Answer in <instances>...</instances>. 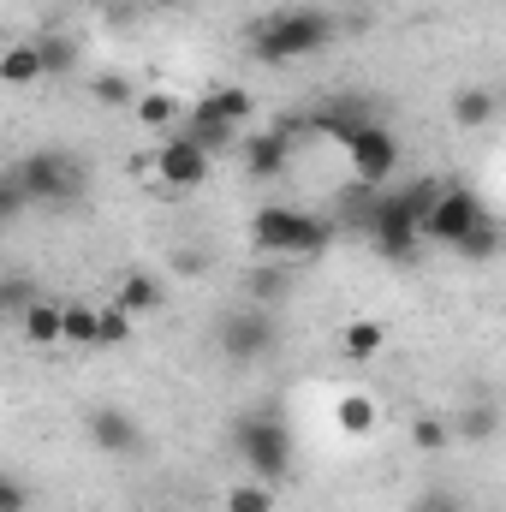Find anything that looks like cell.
I'll return each instance as SVG.
<instances>
[{
  "mask_svg": "<svg viewBox=\"0 0 506 512\" xmlns=\"http://www.w3.org/2000/svg\"><path fill=\"white\" fill-rule=\"evenodd\" d=\"M334 42V18L316 12V6H286V12H268L251 24V54L262 66H286V60H304V54H322Z\"/></svg>",
  "mask_w": 506,
  "mask_h": 512,
  "instance_id": "cell-1",
  "label": "cell"
},
{
  "mask_svg": "<svg viewBox=\"0 0 506 512\" xmlns=\"http://www.w3.org/2000/svg\"><path fill=\"white\" fill-rule=\"evenodd\" d=\"M251 245L262 256L304 262V256H322L334 245V221H322V215H310V209L268 203V209H256V221H251Z\"/></svg>",
  "mask_w": 506,
  "mask_h": 512,
  "instance_id": "cell-2",
  "label": "cell"
},
{
  "mask_svg": "<svg viewBox=\"0 0 506 512\" xmlns=\"http://www.w3.org/2000/svg\"><path fill=\"white\" fill-rule=\"evenodd\" d=\"M233 447L256 471V483H286L292 477V429L274 411H245L233 423Z\"/></svg>",
  "mask_w": 506,
  "mask_h": 512,
  "instance_id": "cell-3",
  "label": "cell"
},
{
  "mask_svg": "<svg viewBox=\"0 0 506 512\" xmlns=\"http://www.w3.org/2000/svg\"><path fill=\"white\" fill-rule=\"evenodd\" d=\"M251 90H239V84H227V90H209V96H197L191 108H185V131L215 155V149H227L233 137H239V126L251 120Z\"/></svg>",
  "mask_w": 506,
  "mask_h": 512,
  "instance_id": "cell-4",
  "label": "cell"
},
{
  "mask_svg": "<svg viewBox=\"0 0 506 512\" xmlns=\"http://www.w3.org/2000/svg\"><path fill=\"white\" fill-rule=\"evenodd\" d=\"M370 239L387 262H411V251L423 245V215L411 209L405 191H381L370 203Z\"/></svg>",
  "mask_w": 506,
  "mask_h": 512,
  "instance_id": "cell-5",
  "label": "cell"
},
{
  "mask_svg": "<svg viewBox=\"0 0 506 512\" xmlns=\"http://www.w3.org/2000/svg\"><path fill=\"white\" fill-rule=\"evenodd\" d=\"M18 173H24L30 197H36V203H48V209H60V203H78V197H84V167H78V155H66V149H36V155H24V161H18Z\"/></svg>",
  "mask_w": 506,
  "mask_h": 512,
  "instance_id": "cell-6",
  "label": "cell"
},
{
  "mask_svg": "<svg viewBox=\"0 0 506 512\" xmlns=\"http://www.w3.org/2000/svg\"><path fill=\"white\" fill-rule=\"evenodd\" d=\"M274 346H280V328H274V316L262 304H245V310H233L221 322V358L227 364H262Z\"/></svg>",
  "mask_w": 506,
  "mask_h": 512,
  "instance_id": "cell-7",
  "label": "cell"
},
{
  "mask_svg": "<svg viewBox=\"0 0 506 512\" xmlns=\"http://www.w3.org/2000/svg\"><path fill=\"white\" fill-rule=\"evenodd\" d=\"M483 215H489V209L477 203V191L447 185V191H441V203H435V209H429V221H423V239H435V245H459Z\"/></svg>",
  "mask_w": 506,
  "mask_h": 512,
  "instance_id": "cell-8",
  "label": "cell"
},
{
  "mask_svg": "<svg viewBox=\"0 0 506 512\" xmlns=\"http://www.w3.org/2000/svg\"><path fill=\"white\" fill-rule=\"evenodd\" d=\"M346 155H352V179L370 185V191H381V185L393 179V167H399V137L387 131V120H376L370 131H358V143H352Z\"/></svg>",
  "mask_w": 506,
  "mask_h": 512,
  "instance_id": "cell-9",
  "label": "cell"
},
{
  "mask_svg": "<svg viewBox=\"0 0 506 512\" xmlns=\"http://www.w3.org/2000/svg\"><path fill=\"white\" fill-rule=\"evenodd\" d=\"M298 131H310V114L304 120H280V126H268V131H256L251 143H245V173L251 179H280L286 173V161H292V137Z\"/></svg>",
  "mask_w": 506,
  "mask_h": 512,
  "instance_id": "cell-10",
  "label": "cell"
},
{
  "mask_svg": "<svg viewBox=\"0 0 506 512\" xmlns=\"http://www.w3.org/2000/svg\"><path fill=\"white\" fill-rule=\"evenodd\" d=\"M155 173H161L173 191H191V185L209 179V149H203L191 131H173V137L155 149Z\"/></svg>",
  "mask_w": 506,
  "mask_h": 512,
  "instance_id": "cell-11",
  "label": "cell"
},
{
  "mask_svg": "<svg viewBox=\"0 0 506 512\" xmlns=\"http://www.w3.org/2000/svg\"><path fill=\"white\" fill-rule=\"evenodd\" d=\"M376 126V108L364 102V96H334V102H322L316 114H310V131L316 137H334V143H358V131Z\"/></svg>",
  "mask_w": 506,
  "mask_h": 512,
  "instance_id": "cell-12",
  "label": "cell"
},
{
  "mask_svg": "<svg viewBox=\"0 0 506 512\" xmlns=\"http://www.w3.org/2000/svg\"><path fill=\"white\" fill-rule=\"evenodd\" d=\"M90 441H96V453H108V459H131V453L143 447V429L131 423L126 411L102 405V411H90Z\"/></svg>",
  "mask_w": 506,
  "mask_h": 512,
  "instance_id": "cell-13",
  "label": "cell"
},
{
  "mask_svg": "<svg viewBox=\"0 0 506 512\" xmlns=\"http://www.w3.org/2000/svg\"><path fill=\"white\" fill-rule=\"evenodd\" d=\"M18 328H24L30 346H66V298H42Z\"/></svg>",
  "mask_w": 506,
  "mask_h": 512,
  "instance_id": "cell-14",
  "label": "cell"
},
{
  "mask_svg": "<svg viewBox=\"0 0 506 512\" xmlns=\"http://www.w3.org/2000/svg\"><path fill=\"white\" fill-rule=\"evenodd\" d=\"M453 120L465 131H483L501 120V90H477V84H465L459 96H453Z\"/></svg>",
  "mask_w": 506,
  "mask_h": 512,
  "instance_id": "cell-15",
  "label": "cell"
},
{
  "mask_svg": "<svg viewBox=\"0 0 506 512\" xmlns=\"http://www.w3.org/2000/svg\"><path fill=\"white\" fill-rule=\"evenodd\" d=\"M334 423H340V435L364 441V435H376L381 405L370 399V393H340V399H334Z\"/></svg>",
  "mask_w": 506,
  "mask_h": 512,
  "instance_id": "cell-16",
  "label": "cell"
},
{
  "mask_svg": "<svg viewBox=\"0 0 506 512\" xmlns=\"http://www.w3.org/2000/svg\"><path fill=\"white\" fill-rule=\"evenodd\" d=\"M66 346L72 352H102V304L66 298Z\"/></svg>",
  "mask_w": 506,
  "mask_h": 512,
  "instance_id": "cell-17",
  "label": "cell"
},
{
  "mask_svg": "<svg viewBox=\"0 0 506 512\" xmlns=\"http://www.w3.org/2000/svg\"><path fill=\"white\" fill-rule=\"evenodd\" d=\"M453 435H459V441H471V447L495 441V435H501V405H495V399H465V411H459Z\"/></svg>",
  "mask_w": 506,
  "mask_h": 512,
  "instance_id": "cell-18",
  "label": "cell"
},
{
  "mask_svg": "<svg viewBox=\"0 0 506 512\" xmlns=\"http://www.w3.org/2000/svg\"><path fill=\"white\" fill-rule=\"evenodd\" d=\"M245 292H251V304H280L286 292H292V268H286V256H274V262H262L245 274Z\"/></svg>",
  "mask_w": 506,
  "mask_h": 512,
  "instance_id": "cell-19",
  "label": "cell"
},
{
  "mask_svg": "<svg viewBox=\"0 0 506 512\" xmlns=\"http://www.w3.org/2000/svg\"><path fill=\"white\" fill-rule=\"evenodd\" d=\"M161 298H167V292H161V280H155V274H126V280H120V292H114V304H120L126 316H155V310H161Z\"/></svg>",
  "mask_w": 506,
  "mask_h": 512,
  "instance_id": "cell-20",
  "label": "cell"
},
{
  "mask_svg": "<svg viewBox=\"0 0 506 512\" xmlns=\"http://www.w3.org/2000/svg\"><path fill=\"white\" fill-rule=\"evenodd\" d=\"M381 346H387V328L370 322V316H358V322H346V328H340V352H346L352 364H370Z\"/></svg>",
  "mask_w": 506,
  "mask_h": 512,
  "instance_id": "cell-21",
  "label": "cell"
},
{
  "mask_svg": "<svg viewBox=\"0 0 506 512\" xmlns=\"http://www.w3.org/2000/svg\"><path fill=\"white\" fill-rule=\"evenodd\" d=\"M0 78H6V84H36V78H48L42 48H36V42H12L6 60H0Z\"/></svg>",
  "mask_w": 506,
  "mask_h": 512,
  "instance_id": "cell-22",
  "label": "cell"
},
{
  "mask_svg": "<svg viewBox=\"0 0 506 512\" xmlns=\"http://www.w3.org/2000/svg\"><path fill=\"white\" fill-rule=\"evenodd\" d=\"M36 304H42V292H36V280H30V274H6V280H0V310H6L12 322H24Z\"/></svg>",
  "mask_w": 506,
  "mask_h": 512,
  "instance_id": "cell-23",
  "label": "cell"
},
{
  "mask_svg": "<svg viewBox=\"0 0 506 512\" xmlns=\"http://www.w3.org/2000/svg\"><path fill=\"white\" fill-rule=\"evenodd\" d=\"M453 251L465 256V262H489V256H501V221H495V215H483V221H477Z\"/></svg>",
  "mask_w": 506,
  "mask_h": 512,
  "instance_id": "cell-24",
  "label": "cell"
},
{
  "mask_svg": "<svg viewBox=\"0 0 506 512\" xmlns=\"http://www.w3.org/2000/svg\"><path fill=\"white\" fill-rule=\"evenodd\" d=\"M36 48H42V66H48V78H66V72L78 66V42H72V36H60V30L36 36Z\"/></svg>",
  "mask_w": 506,
  "mask_h": 512,
  "instance_id": "cell-25",
  "label": "cell"
},
{
  "mask_svg": "<svg viewBox=\"0 0 506 512\" xmlns=\"http://www.w3.org/2000/svg\"><path fill=\"white\" fill-rule=\"evenodd\" d=\"M411 447H423V453H447L453 447V423L447 417H411Z\"/></svg>",
  "mask_w": 506,
  "mask_h": 512,
  "instance_id": "cell-26",
  "label": "cell"
},
{
  "mask_svg": "<svg viewBox=\"0 0 506 512\" xmlns=\"http://www.w3.org/2000/svg\"><path fill=\"white\" fill-rule=\"evenodd\" d=\"M90 96H96L102 108H137V90H131V78H120V72H96Z\"/></svg>",
  "mask_w": 506,
  "mask_h": 512,
  "instance_id": "cell-27",
  "label": "cell"
},
{
  "mask_svg": "<svg viewBox=\"0 0 506 512\" xmlns=\"http://www.w3.org/2000/svg\"><path fill=\"white\" fill-rule=\"evenodd\" d=\"M179 114H185V108H179L167 90H143V96H137V120H143V126H173Z\"/></svg>",
  "mask_w": 506,
  "mask_h": 512,
  "instance_id": "cell-28",
  "label": "cell"
},
{
  "mask_svg": "<svg viewBox=\"0 0 506 512\" xmlns=\"http://www.w3.org/2000/svg\"><path fill=\"white\" fill-rule=\"evenodd\" d=\"M30 203H36V197H30V185H24V173H18V167H6V179H0V215H6V221H18Z\"/></svg>",
  "mask_w": 506,
  "mask_h": 512,
  "instance_id": "cell-29",
  "label": "cell"
},
{
  "mask_svg": "<svg viewBox=\"0 0 506 512\" xmlns=\"http://www.w3.org/2000/svg\"><path fill=\"white\" fill-rule=\"evenodd\" d=\"M227 512H274V483H239L227 495Z\"/></svg>",
  "mask_w": 506,
  "mask_h": 512,
  "instance_id": "cell-30",
  "label": "cell"
},
{
  "mask_svg": "<svg viewBox=\"0 0 506 512\" xmlns=\"http://www.w3.org/2000/svg\"><path fill=\"white\" fill-rule=\"evenodd\" d=\"M131 322H137V316H126L120 304H102V352H108V346H126Z\"/></svg>",
  "mask_w": 506,
  "mask_h": 512,
  "instance_id": "cell-31",
  "label": "cell"
},
{
  "mask_svg": "<svg viewBox=\"0 0 506 512\" xmlns=\"http://www.w3.org/2000/svg\"><path fill=\"white\" fill-rule=\"evenodd\" d=\"M411 512H465V507H459L453 489H423V495L411 501Z\"/></svg>",
  "mask_w": 506,
  "mask_h": 512,
  "instance_id": "cell-32",
  "label": "cell"
},
{
  "mask_svg": "<svg viewBox=\"0 0 506 512\" xmlns=\"http://www.w3.org/2000/svg\"><path fill=\"white\" fill-rule=\"evenodd\" d=\"M24 507H30V489H24L18 477H6V483H0V512H24Z\"/></svg>",
  "mask_w": 506,
  "mask_h": 512,
  "instance_id": "cell-33",
  "label": "cell"
},
{
  "mask_svg": "<svg viewBox=\"0 0 506 512\" xmlns=\"http://www.w3.org/2000/svg\"><path fill=\"white\" fill-rule=\"evenodd\" d=\"M173 262H179L185 274H197V268H203V251H179V256H173Z\"/></svg>",
  "mask_w": 506,
  "mask_h": 512,
  "instance_id": "cell-34",
  "label": "cell"
},
{
  "mask_svg": "<svg viewBox=\"0 0 506 512\" xmlns=\"http://www.w3.org/2000/svg\"><path fill=\"white\" fill-rule=\"evenodd\" d=\"M155 6H185V0H155Z\"/></svg>",
  "mask_w": 506,
  "mask_h": 512,
  "instance_id": "cell-35",
  "label": "cell"
},
{
  "mask_svg": "<svg viewBox=\"0 0 506 512\" xmlns=\"http://www.w3.org/2000/svg\"><path fill=\"white\" fill-rule=\"evenodd\" d=\"M501 114H506V90H501Z\"/></svg>",
  "mask_w": 506,
  "mask_h": 512,
  "instance_id": "cell-36",
  "label": "cell"
},
{
  "mask_svg": "<svg viewBox=\"0 0 506 512\" xmlns=\"http://www.w3.org/2000/svg\"><path fill=\"white\" fill-rule=\"evenodd\" d=\"M179 512H185V507H179Z\"/></svg>",
  "mask_w": 506,
  "mask_h": 512,
  "instance_id": "cell-37",
  "label": "cell"
}]
</instances>
